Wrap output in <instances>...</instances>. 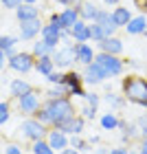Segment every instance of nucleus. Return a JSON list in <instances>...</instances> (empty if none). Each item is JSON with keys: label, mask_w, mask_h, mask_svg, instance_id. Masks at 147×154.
<instances>
[{"label": "nucleus", "mask_w": 147, "mask_h": 154, "mask_svg": "<svg viewBox=\"0 0 147 154\" xmlns=\"http://www.w3.org/2000/svg\"><path fill=\"white\" fill-rule=\"evenodd\" d=\"M79 20V11H77V7H66L64 11H59V22H62V29L70 31L75 22Z\"/></svg>", "instance_id": "nucleus-21"}, {"label": "nucleus", "mask_w": 147, "mask_h": 154, "mask_svg": "<svg viewBox=\"0 0 147 154\" xmlns=\"http://www.w3.org/2000/svg\"><path fill=\"white\" fill-rule=\"evenodd\" d=\"M94 62H99V64L106 68V73L110 77H118L125 73V62L118 57V55H110V53H97L94 55Z\"/></svg>", "instance_id": "nucleus-7"}, {"label": "nucleus", "mask_w": 147, "mask_h": 154, "mask_svg": "<svg viewBox=\"0 0 147 154\" xmlns=\"http://www.w3.org/2000/svg\"><path fill=\"white\" fill-rule=\"evenodd\" d=\"M44 95H46V99H62V97H68V90L64 88V84H55Z\"/></svg>", "instance_id": "nucleus-27"}, {"label": "nucleus", "mask_w": 147, "mask_h": 154, "mask_svg": "<svg viewBox=\"0 0 147 154\" xmlns=\"http://www.w3.org/2000/svg\"><path fill=\"white\" fill-rule=\"evenodd\" d=\"M18 42H20V38H16V35H0V51H4L7 57H11V55L18 53L16 51Z\"/></svg>", "instance_id": "nucleus-25"}, {"label": "nucleus", "mask_w": 147, "mask_h": 154, "mask_svg": "<svg viewBox=\"0 0 147 154\" xmlns=\"http://www.w3.org/2000/svg\"><path fill=\"white\" fill-rule=\"evenodd\" d=\"M101 7H97L94 2H90V0H83V2L77 5V11H79V20H86V22H94L97 13H99Z\"/></svg>", "instance_id": "nucleus-19"}, {"label": "nucleus", "mask_w": 147, "mask_h": 154, "mask_svg": "<svg viewBox=\"0 0 147 154\" xmlns=\"http://www.w3.org/2000/svg\"><path fill=\"white\" fill-rule=\"evenodd\" d=\"M110 150H106V148H94V152L92 154H108Z\"/></svg>", "instance_id": "nucleus-47"}, {"label": "nucleus", "mask_w": 147, "mask_h": 154, "mask_svg": "<svg viewBox=\"0 0 147 154\" xmlns=\"http://www.w3.org/2000/svg\"><path fill=\"white\" fill-rule=\"evenodd\" d=\"M48 24H55L62 29V22H59V13H51V18H48Z\"/></svg>", "instance_id": "nucleus-39"}, {"label": "nucleus", "mask_w": 147, "mask_h": 154, "mask_svg": "<svg viewBox=\"0 0 147 154\" xmlns=\"http://www.w3.org/2000/svg\"><path fill=\"white\" fill-rule=\"evenodd\" d=\"M0 5L4 7V9H13L16 11L20 5H22V0H0Z\"/></svg>", "instance_id": "nucleus-38"}, {"label": "nucleus", "mask_w": 147, "mask_h": 154, "mask_svg": "<svg viewBox=\"0 0 147 154\" xmlns=\"http://www.w3.org/2000/svg\"><path fill=\"white\" fill-rule=\"evenodd\" d=\"M143 35H147V31H145V33H143Z\"/></svg>", "instance_id": "nucleus-52"}, {"label": "nucleus", "mask_w": 147, "mask_h": 154, "mask_svg": "<svg viewBox=\"0 0 147 154\" xmlns=\"http://www.w3.org/2000/svg\"><path fill=\"white\" fill-rule=\"evenodd\" d=\"M64 88L68 90V97H86V90H83V77L77 71H66L64 75Z\"/></svg>", "instance_id": "nucleus-9"}, {"label": "nucleus", "mask_w": 147, "mask_h": 154, "mask_svg": "<svg viewBox=\"0 0 147 154\" xmlns=\"http://www.w3.org/2000/svg\"><path fill=\"white\" fill-rule=\"evenodd\" d=\"M77 115L75 103L70 97H62V99H46L35 112V119L40 123H44L46 128H59L62 123H66L68 119Z\"/></svg>", "instance_id": "nucleus-1"}, {"label": "nucleus", "mask_w": 147, "mask_h": 154, "mask_svg": "<svg viewBox=\"0 0 147 154\" xmlns=\"http://www.w3.org/2000/svg\"><path fill=\"white\" fill-rule=\"evenodd\" d=\"M123 88V97L136 106H143L147 108V79L145 77H138V75H128L121 84Z\"/></svg>", "instance_id": "nucleus-2"}, {"label": "nucleus", "mask_w": 147, "mask_h": 154, "mask_svg": "<svg viewBox=\"0 0 147 154\" xmlns=\"http://www.w3.org/2000/svg\"><path fill=\"white\" fill-rule=\"evenodd\" d=\"M35 71L42 75V77H46V75H51L55 71V62L51 55H42V57H35Z\"/></svg>", "instance_id": "nucleus-24"}, {"label": "nucleus", "mask_w": 147, "mask_h": 154, "mask_svg": "<svg viewBox=\"0 0 147 154\" xmlns=\"http://www.w3.org/2000/svg\"><path fill=\"white\" fill-rule=\"evenodd\" d=\"M42 103H44V101H42V95L38 93L35 88H33L31 93H26V95H22V97H18V99H16L18 112L24 115V117H35V112L40 110Z\"/></svg>", "instance_id": "nucleus-5"}, {"label": "nucleus", "mask_w": 147, "mask_h": 154, "mask_svg": "<svg viewBox=\"0 0 147 154\" xmlns=\"http://www.w3.org/2000/svg\"><path fill=\"white\" fill-rule=\"evenodd\" d=\"M2 152H4V145H0V154H2Z\"/></svg>", "instance_id": "nucleus-49"}, {"label": "nucleus", "mask_w": 147, "mask_h": 154, "mask_svg": "<svg viewBox=\"0 0 147 154\" xmlns=\"http://www.w3.org/2000/svg\"><path fill=\"white\" fill-rule=\"evenodd\" d=\"M79 112H81V117H83V119H94L97 108H92V106H88V103H86V106H83V108L79 110Z\"/></svg>", "instance_id": "nucleus-36"}, {"label": "nucleus", "mask_w": 147, "mask_h": 154, "mask_svg": "<svg viewBox=\"0 0 147 154\" xmlns=\"http://www.w3.org/2000/svg\"><path fill=\"white\" fill-rule=\"evenodd\" d=\"M83 84H88V86H97V84H103L108 79V73H106V68H103L99 62H92V64H88V66H83Z\"/></svg>", "instance_id": "nucleus-8"}, {"label": "nucleus", "mask_w": 147, "mask_h": 154, "mask_svg": "<svg viewBox=\"0 0 147 154\" xmlns=\"http://www.w3.org/2000/svg\"><path fill=\"white\" fill-rule=\"evenodd\" d=\"M7 66H9L11 71L24 75V73H29V71H33V68H35V57H33L31 51H22V53L18 51L16 55L7 57Z\"/></svg>", "instance_id": "nucleus-6"}, {"label": "nucleus", "mask_w": 147, "mask_h": 154, "mask_svg": "<svg viewBox=\"0 0 147 154\" xmlns=\"http://www.w3.org/2000/svg\"><path fill=\"white\" fill-rule=\"evenodd\" d=\"M118 121H121V119H118L114 112H106V115H101V119H99V123H101L103 130H116Z\"/></svg>", "instance_id": "nucleus-26"}, {"label": "nucleus", "mask_w": 147, "mask_h": 154, "mask_svg": "<svg viewBox=\"0 0 147 154\" xmlns=\"http://www.w3.org/2000/svg\"><path fill=\"white\" fill-rule=\"evenodd\" d=\"M118 2H121V0H103V5H108V7H114Z\"/></svg>", "instance_id": "nucleus-46"}, {"label": "nucleus", "mask_w": 147, "mask_h": 154, "mask_svg": "<svg viewBox=\"0 0 147 154\" xmlns=\"http://www.w3.org/2000/svg\"><path fill=\"white\" fill-rule=\"evenodd\" d=\"M38 0H22V5H35Z\"/></svg>", "instance_id": "nucleus-48"}, {"label": "nucleus", "mask_w": 147, "mask_h": 154, "mask_svg": "<svg viewBox=\"0 0 147 154\" xmlns=\"http://www.w3.org/2000/svg\"><path fill=\"white\" fill-rule=\"evenodd\" d=\"M116 33V26H114V22H103V24H99V22H90V40L92 42H101V40H106V38H112Z\"/></svg>", "instance_id": "nucleus-11"}, {"label": "nucleus", "mask_w": 147, "mask_h": 154, "mask_svg": "<svg viewBox=\"0 0 147 154\" xmlns=\"http://www.w3.org/2000/svg\"><path fill=\"white\" fill-rule=\"evenodd\" d=\"M16 18H18V22L38 20L40 18V7H35V5H20L16 9Z\"/></svg>", "instance_id": "nucleus-20"}, {"label": "nucleus", "mask_w": 147, "mask_h": 154, "mask_svg": "<svg viewBox=\"0 0 147 154\" xmlns=\"http://www.w3.org/2000/svg\"><path fill=\"white\" fill-rule=\"evenodd\" d=\"M108 154H130V150L128 148H112Z\"/></svg>", "instance_id": "nucleus-40"}, {"label": "nucleus", "mask_w": 147, "mask_h": 154, "mask_svg": "<svg viewBox=\"0 0 147 154\" xmlns=\"http://www.w3.org/2000/svg\"><path fill=\"white\" fill-rule=\"evenodd\" d=\"M141 154H147V139H143V143H141V150H138Z\"/></svg>", "instance_id": "nucleus-45"}, {"label": "nucleus", "mask_w": 147, "mask_h": 154, "mask_svg": "<svg viewBox=\"0 0 147 154\" xmlns=\"http://www.w3.org/2000/svg\"><path fill=\"white\" fill-rule=\"evenodd\" d=\"M31 90H33V86L26 79H22V77H13V79L9 82V95L13 97V99H18V97L31 93Z\"/></svg>", "instance_id": "nucleus-18"}, {"label": "nucleus", "mask_w": 147, "mask_h": 154, "mask_svg": "<svg viewBox=\"0 0 147 154\" xmlns=\"http://www.w3.org/2000/svg\"><path fill=\"white\" fill-rule=\"evenodd\" d=\"M31 154H55L51 150V145L46 143V139H40V141L31 143Z\"/></svg>", "instance_id": "nucleus-28"}, {"label": "nucleus", "mask_w": 147, "mask_h": 154, "mask_svg": "<svg viewBox=\"0 0 147 154\" xmlns=\"http://www.w3.org/2000/svg\"><path fill=\"white\" fill-rule=\"evenodd\" d=\"M20 137L22 139H26V141H40V139H46V132H48V128L44 123H40L35 117H24V121L20 123Z\"/></svg>", "instance_id": "nucleus-3"}, {"label": "nucleus", "mask_w": 147, "mask_h": 154, "mask_svg": "<svg viewBox=\"0 0 147 154\" xmlns=\"http://www.w3.org/2000/svg\"><path fill=\"white\" fill-rule=\"evenodd\" d=\"M64 75H66V71H59V68H55L51 75H46V82L51 84V86H55V84H64Z\"/></svg>", "instance_id": "nucleus-32"}, {"label": "nucleus", "mask_w": 147, "mask_h": 154, "mask_svg": "<svg viewBox=\"0 0 147 154\" xmlns=\"http://www.w3.org/2000/svg\"><path fill=\"white\" fill-rule=\"evenodd\" d=\"M62 31H64V29H59V26H55V24H48V22L42 26V33H40V35H42V40L48 44L51 51H55V48L62 44Z\"/></svg>", "instance_id": "nucleus-12"}, {"label": "nucleus", "mask_w": 147, "mask_h": 154, "mask_svg": "<svg viewBox=\"0 0 147 154\" xmlns=\"http://www.w3.org/2000/svg\"><path fill=\"white\" fill-rule=\"evenodd\" d=\"M70 40L75 42H90V22L86 20H77L75 26L70 29Z\"/></svg>", "instance_id": "nucleus-16"}, {"label": "nucleus", "mask_w": 147, "mask_h": 154, "mask_svg": "<svg viewBox=\"0 0 147 154\" xmlns=\"http://www.w3.org/2000/svg\"><path fill=\"white\" fill-rule=\"evenodd\" d=\"M125 29H128L130 35H143V33L147 31V18H145V16H136V18H132Z\"/></svg>", "instance_id": "nucleus-23"}, {"label": "nucleus", "mask_w": 147, "mask_h": 154, "mask_svg": "<svg viewBox=\"0 0 147 154\" xmlns=\"http://www.w3.org/2000/svg\"><path fill=\"white\" fill-rule=\"evenodd\" d=\"M11 119V103L9 101H0V125H4Z\"/></svg>", "instance_id": "nucleus-31"}, {"label": "nucleus", "mask_w": 147, "mask_h": 154, "mask_svg": "<svg viewBox=\"0 0 147 154\" xmlns=\"http://www.w3.org/2000/svg\"><path fill=\"white\" fill-rule=\"evenodd\" d=\"M97 46H99V53H110V55H121L123 53V42L118 40L116 35L97 42Z\"/></svg>", "instance_id": "nucleus-17"}, {"label": "nucleus", "mask_w": 147, "mask_h": 154, "mask_svg": "<svg viewBox=\"0 0 147 154\" xmlns=\"http://www.w3.org/2000/svg\"><path fill=\"white\" fill-rule=\"evenodd\" d=\"M130 154H141V152H134V150H130Z\"/></svg>", "instance_id": "nucleus-50"}, {"label": "nucleus", "mask_w": 147, "mask_h": 154, "mask_svg": "<svg viewBox=\"0 0 147 154\" xmlns=\"http://www.w3.org/2000/svg\"><path fill=\"white\" fill-rule=\"evenodd\" d=\"M68 143H70V148L79 150V152L90 150V148H88V141H86V139H81V134H73L70 139H68Z\"/></svg>", "instance_id": "nucleus-30"}, {"label": "nucleus", "mask_w": 147, "mask_h": 154, "mask_svg": "<svg viewBox=\"0 0 147 154\" xmlns=\"http://www.w3.org/2000/svg\"><path fill=\"white\" fill-rule=\"evenodd\" d=\"M134 2H136V7H138V9H143V11L147 13V0H134Z\"/></svg>", "instance_id": "nucleus-43"}, {"label": "nucleus", "mask_w": 147, "mask_h": 154, "mask_svg": "<svg viewBox=\"0 0 147 154\" xmlns=\"http://www.w3.org/2000/svg\"><path fill=\"white\" fill-rule=\"evenodd\" d=\"M4 64H7V55H4V51H0V71L4 68Z\"/></svg>", "instance_id": "nucleus-44"}, {"label": "nucleus", "mask_w": 147, "mask_h": 154, "mask_svg": "<svg viewBox=\"0 0 147 154\" xmlns=\"http://www.w3.org/2000/svg\"><path fill=\"white\" fill-rule=\"evenodd\" d=\"M2 154H24V152H22V148H20L18 143H9V145H4Z\"/></svg>", "instance_id": "nucleus-37"}, {"label": "nucleus", "mask_w": 147, "mask_h": 154, "mask_svg": "<svg viewBox=\"0 0 147 154\" xmlns=\"http://www.w3.org/2000/svg\"><path fill=\"white\" fill-rule=\"evenodd\" d=\"M83 128H86V119H83L81 115H75L73 119H68L66 123H62V125H59V130L64 132V134H68V137H73V134H81Z\"/></svg>", "instance_id": "nucleus-15"}, {"label": "nucleus", "mask_w": 147, "mask_h": 154, "mask_svg": "<svg viewBox=\"0 0 147 154\" xmlns=\"http://www.w3.org/2000/svg\"><path fill=\"white\" fill-rule=\"evenodd\" d=\"M83 99H86V103H88V106H92V108H99V101H101V97L97 95V93H86V97H83Z\"/></svg>", "instance_id": "nucleus-34"}, {"label": "nucleus", "mask_w": 147, "mask_h": 154, "mask_svg": "<svg viewBox=\"0 0 147 154\" xmlns=\"http://www.w3.org/2000/svg\"><path fill=\"white\" fill-rule=\"evenodd\" d=\"M0 90H2V84H0Z\"/></svg>", "instance_id": "nucleus-51"}, {"label": "nucleus", "mask_w": 147, "mask_h": 154, "mask_svg": "<svg viewBox=\"0 0 147 154\" xmlns=\"http://www.w3.org/2000/svg\"><path fill=\"white\" fill-rule=\"evenodd\" d=\"M31 53H33V57H42V55H51L53 51L48 48V44H46L44 40H38V42H33Z\"/></svg>", "instance_id": "nucleus-29"}, {"label": "nucleus", "mask_w": 147, "mask_h": 154, "mask_svg": "<svg viewBox=\"0 0 147 154\" xmlns=\"http://www.w3.org/2000/svg\"><path fill=\"white\" fill-rule=\"evenodd\" d=\"M106 101L110 103V106H114V108H121L123 101H125V97H118L114 93H106Z\"/></svg>", "instance_id": "nucleus-33"}, {"label": "nucleus", "mask_w": 147, "mask_h": 154, "mask_svg": "<svg viewBox=\"0 0 147 154\" xmlns=\"http://www.w3.org/2000/svg\"><path fill=\"white\" fill-rule=\"evenodd\" d=\"M68 134H64V132H62L59 128H48V132H46V143L51 145V150L57 154V152H62L64 148H68Z\"/></svg>", "instance_id": "nucleus-10"}, {"label": "nucleus", "mask_w": 147, "mask_h": 154, "mask_svg": "<svg viewBox=\"0 0 147 154\" xmlns=\"http://www.w3.org/2000/svg\"><path fill=\"white\" fill-rule=\"evenodd\" d=\"M57 154H79V150H75V148H70V145H68V148H64V150L57 152Z\"/></svg>", "instance_id": "nucleus-42"}, {"label": "nucleus", "mask_w": 147, "mask_h": 154, "mask_svg": "<svg viewBox=\"0 0 147 154\" xmlns=\"http://www.w3.org/2000/svg\"><path fill=\"white\" fill-rule=\"evenodd\" d=\"M94 48L88 44V42H77L75 44V60H77V64H81V66H88V64H92L94 62Z\"/></svg>", "instance_id": "nucleus-14"}, {"label": "nucleus", "mask_w": 147, "mask_h": 154, "mask_svg": "<svg viewBox=\"0 0 147 154\" xmlns=\"http://www.w3.org/2000/svg\"><path fill=\"white\" fill-rule=\"evenodd\" d=\"M136 125H138V132H141V139H147V117H138Z\"/></svg>", "instance_id": "nucleus-35"}, {"label": "nucleus", "mask_w": 147, "mask_h": 154, "mask_svg": "<svg viewBox=\"0 0 147 154\" xmlns=\"http://www.w3.org/2000/svg\"><path fill=\"white\" fill-rule=\"evenodd\" d=\"M42 26L44 22L38 18V20H29V22H20V40L29 42V40H35L40 33H42Z\"/></svg>", "instance_id": "nucleus-13"}, {"label": "nucleus", "mask_w": 147, "mask_h": 154, "mask_svg": "<svg viewBox=\"0 0 147 154\" xmlns=\"http://www.w3.org/2000/svg\"><path fill=\"white\" fill-rule=\"evenodd\" d=\"M51 57L55 62V68H59V71L70 68L75 62H77L75 60V44H70V42H62V44L51 53Z\"/></svg>", "instance_id": "nucleus-4"}, {"label": "nucleus", "mask_w": 147, "mask_h": 154, "mask_svg": "<svg viewBox=\"0 0 147 154\" xmlns=\"http://www.w3.org/2000/svg\"><path fill=\"white\" fill-rule=\"evenodd\" d=\"M110 13H112V22H114L116 29H121V26L125 29L128 22L132 20V11L128 9V7H116V9H112Z\"/></svg>", "instance_id": "nucleus-22"}, {"label": "nucleus", "mask_w": 147, "mask_h": 154, "mask_svg": "<svg viewBox=\"0 0 147 154\" xmlns=\"http://www.w3.org/2000/svg\"><path fill=\"white\" fill-rule=\"evenodd\" d=\"M55 2H59V5H64V7H75L79 0H55Z\"/></svg>", "instance_id": "nucleus-41"}]
</instances>
